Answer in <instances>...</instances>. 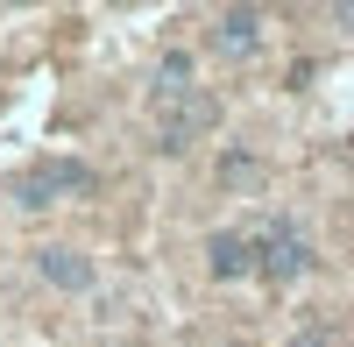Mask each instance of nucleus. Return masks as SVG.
Instances as JSON below:
<instances>
[{
	"instance_id": "f257e3e1",
	"label": "nucleus",
	"mask_w": 354,
	"mask_h": 347,
	"mask_svg": "<svg viewBox=\"0 0 354 347\" xmlns=\"http://www.w3.org/2000/svg\"><path fill=\"white\" fill-rule=\"evenodd\" d=\"M248 234V263H255V283H270V291H298V283L319 270V241H312V227L277 206V213H262L255 227H241Z\"/></svg>"
},
{
	"instance_id": "f03ea898",
	"label": "nucleus",
	"mask_w": 354,
	"mask_h": 347,
	"mask_svg": "<svg viewBox=\"0 0 354 347\" xmlns=\"http://www.w3.org/2000/svg\"><path fill=\"white\" fill-rule=\"evenodd\" d=\"M213 128H220V93H213V85H192V93H177V100H156L149 149L156 156H192Z\"/></svg>"
},
{
	"instance_id": "7ed1b4c3",
	"label": "nucleus",
	"mask_w": 354,
	"mask_h": 347,
	"mask_svg": "<svg viewBox=\"0 0 354 347\" xmlns=\"http://www.w3.org/2000/svg\"><path fill=\"white\" fill-rule=\"evenodd\" d=\"M28 270H36V283H50V291H64V298H85V291L100 283L93 255L71 248V241H43V248H28Z\"/></svg>"
},
{
	"instance_id": "20e7f679",
	"label": "nucleus",
	"mask_w": 354,
	"mask_h": 347,
	"mask_svg": "<svg viewBox=\"0 0 354 347\" xmlns=\"http://www.w3.org/2000/svg\"><path fill=\"white\" fill-rule=\"evenodd\" d=\"M262 43H270V15H262V8H220V15H213V28H205V50L227 57V64L255 57Z\"/></svg>"
},
{
	"instance_id": "39448f33",
	"label": "nucleus",
	"mask_w": 354,
	"mask_h": 347,
	"mask_svg": "<svg viewBox=\"0 0 354 347\" xmlns=\"http://www.w3.org/2000/svg\"><path fill=\"white\" fill-rule=\"evenodd\" d=\"M205 276H213V283H248L255 276L241 227H213V234H205Z\"/></svg>"
},
{
	"instance_id": "423d86ee",
	"label": "nucleus",
	"mask_w": 354,
	"mask_h": 347,
	"mask_svg": "<svg viewBox=\"0 0 354 347\" xmlns=\"http://www.w3.org/2000/svg\"><path fill=\"white\" fill-rule=\"evenodd\" d=\"M36 170H43V185H50L57 206H64V198H93V191H100V170L85 163V156H43Z\"/></svg>"
},
{
	"instance_id": "0eeeda50",
	"label": "nucleus",
	"mask_w": 354,
	"mask_h": 347,
	"mask_svg": "<svg viewBox=\"0 0 354 347\" xmlns=\"http://www.w3.org/2000/svg\"><path fill=\"white\" fill-rule=\"evenodd\" d=\"M8 206H15V213H50V206H57L36 163H28V170H15V178H8Z\"/></svg>"
},
{
	"instance_id": "6e6552de",
	"label": "nucleus",
	"mask_w": 354,
	"mask_h": 347,
	"mask_svg": "<svg viewBox=\"0 0 354 347\" xmlns=\"http://www.w3.org/2000/svg\"><path fill=\"white\" fill-rule=\"evenodd\" d=\"M192 85H198L192 50H163V64H156V100H177V93H192Z\"/></svg>"
},
{
	"instance_id": "1a4fd4ad",
	"label": "nucleus",
	"mask_w": 354,
	"mask_h": 347,
	"mask_svg": "<svg viewBox=\"0 0 354 347\" xmlns=\"http://www.w3.org/2000/svg\"><path fill=\"white\" fill-rule=\"evenodd\" d=\"M255 178H262V156H248V149L220 156V185H255Z\"/></svg>"
},
{
	"instance_id": "9d476101",
	"label": "nucleus",
	"mask_w": 354,
	"mask_h": 347,
	"mask_svg": "<svg viewBox=\"0 0 354 347\" xmlns=\"http://www.w3.org/2000/svg\"><path fill=\"white\" fill-rule=\"evenodd\" d=\"M283 347H340V340H333V326H298Z\"/></svg>"
},
{
	"instance_id": "9b49d317",
	"label": "nucleus",
	"mask_w": 354,
	"mask_h": 347,
	"mask_svg": "<svg viewBox=\"0 0 354 347\" xmlns=\"http://www.w3.org/2000/svg\"><path fill=\"white\" fill-rule=\"evenodd\" d=\"M326 21H333V28H347V36H354V0H347V8H326Z\"/></svg>"
}]
</instances>
